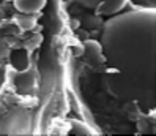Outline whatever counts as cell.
<instances>
[{
    "instance_id": "obj_3",
    "label": "cell",
    "mask_w": 156,
    "mask_h": 136,
    "mask_svg": "<svg viewBox=\"0 0 156 136\" xmlns=\"http://www.w3.org/2000/svg\"><path fill=\"white\" fill-rule=\"evenodd\" d=\"M48 0H14V8L24 14H36L46 6Z\"/></svg>"
},
{
    "instance_id": "obj_6",
    "label": "cell",
    "mask_w": 156,
    "mask_h": 136,
    "mask_svg": "<svg viewBox=\"0 0 156 136\" xmlns=\"http://www.w3.org/2000/svg\"><path fill=\"white\" fill-rule=\"evenodd\" d=\"M71 130L69 134H95V131L90 128V127L84 122H79V120H71Z\"/></svg>"
},
{
    "instance_id": "obj_7",
    "label": "cell",
    "mask_w": 156,
    "mask_h": 136,
    "mask_svg": "<svg viewBox=\"0 0 156 136\" xmlns=\"http://www.w3.org/2000/svg\"><path fill=\"white\" fill-rule=\"evenodd\" d=\"M3 17H5V13H3L2 8H0V21H3Z\"/></svg>"
},
{
    "instance_id": "obj_1",
    "label": "cell",
    "mask_w": 156,
    "mask_h": 136,
    "mask_svg": "<svg viewBox=\"0 0 156 136\" xmlns=\"http://www.w3.org/2000/svg\"><path fill=\"white\" fill-rule=\"evenodd\" d=\"M154 8L117 13L99 43L109 94L136 103L145 114L154 111Z\"/></svg>"
},
{
    "instance_id": "obj_4",
    "label": "cell",
    "mask_w": 156,
    "mask_h": 136,
    "mask_svg": "<svg viewBox=\"0 0 156 136\" xmlns=\"http://www.w3.org/2000/svg\"><path fill=\"white\" fill-rule=\"evenodd\" d=\"M16 24L22 32H29L36 25V16L35 14H24L21 13V16L16 17Z\"/></svg>"
},
{
    "instance_id": "obj_5",
    "label": "cell",
    "mask_w": 156,
    "mask_h": 136,
    "mask_svg": "<svg viewBox=\"0 0 156 136\" xmlns=\"http://www.w3.org/2000/svg\"><path fill=\"white\" fill-rule=\"evenodd\" d=\"M16 84L19 89H27V92L33 89V84H35V76L30 75V73H21L16 79Z\"/></svg>"
},
{
    "instance_id": "obj_2",
    "label": "cell",
    "mask_w": 156,
    "mask_h": 136,
    "mask_svg": "<svg viewBox=\"0 0 156 136\" xmlns=\"http://www.w3.org/2000/svg\"><path fill=\"white\" fill-rule=\"evenodd\" d=\"M74 2L90 8L98 14H117L125 8L128 0H74Z\"/></svg>"
}]
</instances>
